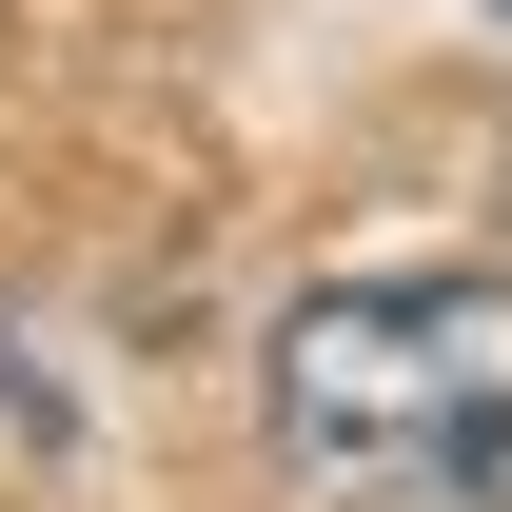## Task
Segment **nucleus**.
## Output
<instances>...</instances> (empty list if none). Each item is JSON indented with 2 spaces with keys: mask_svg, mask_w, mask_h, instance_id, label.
<instances>
[{
  "mask_svg": "<svg viewBox=\"0 0 512 512\" xmlns=\"http://www.w3.org/2000/svg\"><path fill=\"white\" fill-rule=\"evenodd\" d=\"M276 434L335 512H512V276H335L276 316Z\"/></svg>",
  "mask_w": 512,
  "mask_h": 512,
  "instance_id": "nucleus-1",
  "label": "nucleus"
}]
</instances>
